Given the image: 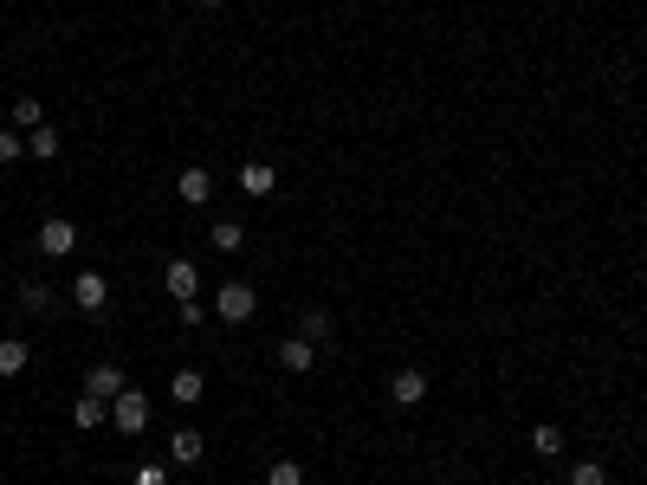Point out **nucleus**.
<instances>
[{"label":"nucleus","mask_w":647,"mask_h":485,"mask_svg":"<svg viewBox=\"0 0 647 485\" xmlns=\"http://www.w3.org/2000/svg\"><path fill=\"white\" fill-rule=\"evenodd\" d=\"M72 304H78L85 317H104V311H110V285H104V272H78V279H72Z\"/></svg>","instance_id":"obj_4"},{"label":"nucleus","mask_w":647,"mask_h":485,"mask_svg":"<svg viewBox=\"0 0 647 485\" xmlns=\"http://www.w3.org/2000/svg\"><path fill=\"white\" fill-rule=\"evenodd\" d=\"M52 304H59V291H52V285H39V279L20 285V311H26V317H46Z\"/></svg>","instance_id":"obj_11"},{"label":"nucleus","mask_w":647,"mask_h":485,"mask_svg":"<svg viewBox=\"0 0 647 485\" xmlns=\"http://www.w3.org/2000/svg\"><path fill=\"white\" fill-rule=\"evenodd\" d=\"M208 240L220 246V253H240V246H246V227H240V220H214Z\"/></svg>","instance_id":"obj_19"},{"label":"nucleus","mask_w":647,"mask_h":485,"mask_svg":"<svg viewBox=\"0 0 647 485\" xmlns=\"http://www.w3.org/2000/svg\"><path fill=\"white\" fill-rule=\"evenodd\" d=\"M175 201H182V207H208L214 201V175L208 169H182V175H175Z\"/></svg>","instance_id":"obj_6"},{"label":"nucleus","mask_w":647,"mask_h":485,"mask_svg":"<svg viewBox=\"0 0 647 485\" xmlns=\"http://www.w3.org/2000/svg\"><path fill=\"white\" fill-rule=\"evenodd\" d=\"M389 401L395 408H421V401H428V369H395L389 376Z\"/></svg>","instance_id":"obj_5"},{"label":"nucleus","mask_w":647,"mask_h":485,"mask_svg":"<svg viewBox=\"0 0 647 485\" xmlns=\"http://www.w3.org/2000/svg\"><path fill=\"white\" fill-rule=\"evenodd\" d=\"M253 311H259V291L246 285V279H227V285L214 291V317H220V324H246Z\"/></svg>","instance_id":"obj_1"},{"label":"nucleus","mask_w":647,"mask_h":485,"mask_svg":"<svg viewBox=\"0 0 647 485\" xmlns=\"http://www.w3.org/2000/svg\"><path fill=\"white\" fill-rule=\"evenodd\" d=\"M182 324H208V304H201V298H182Z\"/></svg>","instance_id":"obj_25"},{"label":"nucleus","mask_w":647,"mask_h":485,"mask_svg":"<svg viewBox=\"0 0 647 485\" xmlns=\"http://www.w3.org/2000/svg\"><path fill=\"white\" fill-rule=\"evenodd\" d=\"M26 356H33V350H26L20 337H0V376H20V369H26Z\"/></svg>","instance_id":"obj_18"},{"label":"nucleus","mask_w":647,"mask_h":485,"mask_svg":"<svg viewBox=\"0 0 647 485\" xmlns=\"http://www.w3.org/2000/svg\"><path fill=\"white\" fill-rule=\"evenodd\" d=\"M266 485H305V466H298V460H272L266 466Z\"/></svg>","instance_id":"obj_22"},{"label":"nucleus","mask_w":647,"mask_h":485,"mask_svg":"<svg viewBox=\"0 0 647 485\" xmlns=\"http://www.w3.org/2000/svg\"><path fill=\"white\" fill-rule=\"evenodd\" d=\"M208 460V440L195 434V427H182V434H169V466H201Z\"/></svg>","instance_id":"obj_9"},{"label":"nucleus","mask_w":647,"mask_h":485,"mask_svg":"<svg viewBox=\"0 0 647 485\" xmlns=\"http://www.w3.org/2000/svg\"><path fill=\"white\" fill-rule=\"evenodd\" d=\"M570 485H609V466L602 460H570Z\"/></svg>","instance_id":"obj_21"},{"label":"nucleus","mask_w":647,"mask_h":485,"mask_svg":"<svg viewBox=\"0 0 647 485\" xmlns=\"http://www.w3.org/2000/svg\"><path fill=\"white\" fill-rule=\"evenodd\" d=\"M201 7H220V0H201Z\"/></svg>","instance_id":"obj_26"},{"label":"nucleus","mask_w":647,"mask_h":485,"mask_svg":"<svg viewBox=\"0 0 647 485\" xmlns=\"http://www.w3.org/2000/svg\"><path fill=\"white\" fill-rule=\"evenodd\" d=\"M130 485H169V466H136Z\"/></svg>","instance_id":"obj_24"},{"label":"nucleus","mask_w":647,"mask_h":485,"mask_svg":"<svg viewBox=\"0 0 647 485\" xmlns=\"http://www.w3.org/2000/svg\"><path fill=\"white\" fill-rule=\"evenodd\" d=\"M162 285H169V298H175V304H182V298H195V291H201V272H195V259H169Z\"/></svg>","instance_id":"obj_7"},{"label":"nucleus","mask_w":647,"mask_h":485,"mask_svg":"<svg viewBox=\"0 0 647 485\" xmlns=\"http://www.w3.org/2000/svg\"><path fill=\"white\" fill-rule=\"evenodd\" d=\"M59 130H52V123H39V130L33 136H26V156H39V162H52V156H59Z\"/></svg>","instance_id":"obj_17"},{"label":"nucleus","mask_w":647,"mask_h":485,"mask_svg":"<svg viewBox=\"0 0 647 485\" xmlns=\"http://www.w3.org/2000/svg\"><path fill=\"white\" fill-rule=\"evenodd\" d=\"M20 156H26V136L7 123V130H0V162H20Z\"/></svg>","instance_id":"obj_23"},{"label":"nucleus","mask_w":647,"mask_h":485,"mask_svg":"<svg viewBox=\"0 0 647 485\" xmlns=\"http://www.w3.org/2000/svg\"><path fill=\"white\" fill-rule=\"evenodd\" d=\"M279 363L292 369V376H305V369H318V343H311V337H285L279 343Z\"/></svg>","instance_id":"obj_10"},{"label":"nucleus","mask_w":647,"mask_h":485,"mask_svg":"<svg viewBox=\"0 0 647 485\" xmlns=\"http://www.w3.org/2000/svg\"><path fill=\"white\" fill-rule=\"evenodd\" d=\"M240 188L246 194H272V188H279V169H272V162H246V169H240Z\"/></svg>","instance_id":"obj_13"},{"label":"nucleus","mask_w":647,"mask_h":485,"mask_svg":"<svg viewBox=\"0 0 647 485\" xmlns=\"http://www.w3.org/2000/svg\"><path fill=\"white\" fill-rule=\"evenodd\" d=\"M531 453H544V460H557V453H563V434H557V427H550V421H538V427H531Z\"/></svg>","instance_id":"obj_20"},{"label":"nucleus","mask_w":647,"mask_h":485,"mask_svg":"<svg viewBox=\"0 0 647 485\" xmlns=\"http://www.w3.org/2000/svg\"><path fill=\"white\" fill-rule=\"evenodd\" d=\"M104 421H110V401H98V395H85L72 408V427H85V434H91V427H104Z\"/></svg>","instance_id":"obj_16"},{"label":"nucleus","mask_w":647,"mask_h":485,"mask_svg":"<svg viewBox=\"0 0 647 485\" xmlns=\"http://www.w3.org/2000/svg\"><path fill=\"white\" fill-rule=\"evenodd\" d=\"M123 388H130V382H123V369H117V363H91V376H85V395H98V401H117Z\"/></svg>","instance_id":"obj_8"},{"label":"nucleus","mask_w":647,"mask_h":485,"mask_svg":"<svg viewBox=\"0 0 647 485\" xmlns=\"http://www.w3.org/2000/svg\"><path fill=\"white\" fill-rule=\"evenodd\" d=\"M39 253H46V259H65V253H78V227H72L65 214L39 220Z\"/></svg>","instance_id":"obj_3"},{"label":"nucleus","mask_w":647,"mask_h":485,"mask_svg":"<svg viewBox=\"0 0 647 485\" xmlns=\"http://www.w3.org/2000/svg\"><path fill=\"white\" fill-rule=\"evenodd\" d=\"M169 395H175V401H182V408H188V401H201V395H208V376H201V369H175Z\"/></svg>","instance_id":"obj_12"},{"label":"nucleus","mask_w":647,"mask_h":485,"mask_svg":"<svg viewBox=\"0 0 647 485\" xmlns=\"http://www.w3.org/2000/svg\"><path fill=\"white\" fill-rule=\"evenodd\" d=\"M110 421H117L123 440H136V434L149 427V395H143V388H123V395L110 401Z\"/></svg>","instance_id":"obj_2"},{"label":"nucleus","mask_w":647,"mask_h":485,"mask_svg":"<svg viewBox=\"0 0 647 485\" xmlns=\"http://www.w3.org/2000/svg\"><path fill=\"white\" fill-rule=\"evenodd\" d=\"M330 330H337V324H330V311H324V304H311V311L298 317V337H311V343H330Z\"/></svg>","instance_id":"obj_15"},{"label":"nucleus","mask_w":647,"mask_h":485,"mask_svg":"<svg viewBox=\"0 0 647 485\" xmlns=\"http://www.w3.org/2000/svg\"><path fill=\"white\" fill-rule=\"evenodd\" d=\"M39 123H46V104H39V97H13V130L33 136Z\"/></svg>","instance_id":"obj_14"}]
</instances>
